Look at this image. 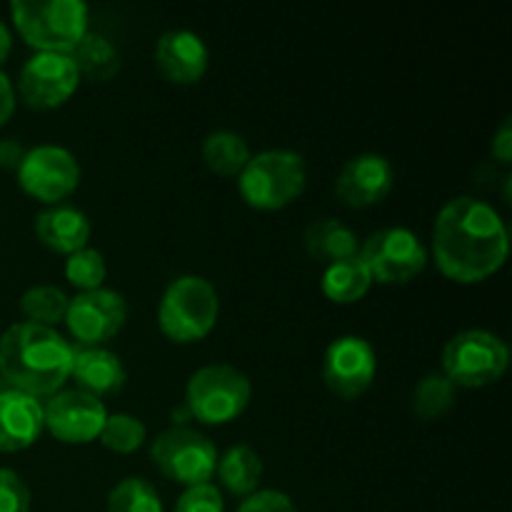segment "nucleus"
Returning <instances> with one entry per match:
<instances>
[{
	"label": "nucleus",
	"instance_id": "c756f323",
	"mask_svg": "<svg viewBox=\"0 0 512 512\" xmlns=\"http://www.w3.org/2000/svg\"><path fill=\"white\" fill-rule=\"evenodd\" d=\"M175 512H225L223 493L213 483L185 488L175 503Z\"/></svg>",
	"mask_w": 512,
	"mask_h": 512
},
{
	"label": "nucleus",
	"instance_id": "5701e85b",
	"mask_svg": "<svg viewBox=\"0 0 512 512\" xmlns=\"http://www.w3.org/2000/svg\"><path fill=\"white\" fill-rule=\"evenodd\" d=\"M203 163L210 173L220 175V178H238L243 168L250 160V145L248 140L233 130H215L203 140Z\"/></svg>",
	"mask_w": 512,
	"mask_h": 512
},
{
	"label": "nucleus",
	"instance_id": "72a5a7b5",
	"mask_svg": "<svg viewBox=\"0 0 512 512\" xmlns=\"http://www.w3.org/2000/svg\"><path fill=\"white\" fill-rule=\"evenodd\" d=\"M15 105H18V95H15L13 83H10L8 75L0 70V128L13 118Z\"/></svg>",
	"mask_w": 512,
	"mask_h": 512
},
{
	"label": "nucleus",
	"instance_id": "9d476101",
	"mask_svg": "<svg viewBox=\"0 0 512 512\" xmlns=\"http://www.w3.org/2000/svg\"><path fill=\"white\" fill-rule=\"evenodd\" d=\"M15 175L23 193L48 208L63 205V200L70 198L80 185L78 160L60 145H35L25 150Z\"/></svg>",
	"mask_w": 512,
	"mask_h": 512
},
{
	"label": "nucleus",
	"instance_id": "dca6fc26",
	"mask_svg": "<svg viewBox=\"0 0 512 512\" xmlns=\"http://www.w3.org/2000/svg\"><path fill=\"white\" fill-rule=\"evenodd\" d=\"M155 65L173 85H195L210 68V50L193 30H168L155 43Z\"/></svg>",
	"mask_w": 512,
	"mask_h": 512
},
{
	"label": "nucleus",
	"instance_id": "1a4fd4ad",
	"mask_svg": "<svg viewBox=\"0 0 512 512\" xmlns=\"http://www.w3.org/2000/svg\"><path fill=\"white\" fill-rule=\"evenodd\" d=\"M150 460L168 480L183 488H195L213 480L218 450L203 433L180 425L155 435L150 445Z\"/></svg>",
	"mask_w": 512,
	"mask_h": 512
},
{
	"label": "nucleus",
	"instance_id": "7c9ffc66",
	"mask_svg": "<svg viewBox=\"0 0 512 512\" xmlns=\"http://www.w3.org/2000/svg\"><path fill=\"white\" fill-rule=\"evenodd\" d=\"M30 490L15 470L0 468V512H28Z\"/></svg>",
	"mask_w": 512,
	"mask_h": 512
},
{
	"label": "nucleus",
	"instance_id": "f257e3e1",
	"mask_svg": "<svg viewBox=\"0 0 512 512\" xmlns=\"http://www.w3.org/2000/svg\"><path fill=\"white\" fill-rule=\"evenodd\" d=\"M508 253V228L493 205L460 195L440 208L433 225V260L448 280L483 283L503 268Z\"/></svg>",
	"mask_w": 512,
	"mask_h": 512
},
{
	"label": "nucleus",
	"instance_id": "9b49d317",
	"mask_svg": "<svg viewBox=\"0 0 512 512\" xmlns=\"http://www.w3.org/2000/svg\"><path fill=\"white\" fill-rule=\"evenodd\" d=\"M128 323V303L118 290L98 288L70 298L63 325L73 335L75 345L103 348Z\"/></svg>",
	"mask_w": 512,
	"mask_h": 512
},
{
	"label": "nucleus",
	"instance_id": "423d86ee",
	"mask_svg": "<svg viewBox=\"0 0 512 512\" xmlns=\"http://www.w3.org/2000/svg\"><path fill=\"white\" fill-rule=\"evenodd\" d=\"M253 383L243 370L225 363L205 365L185 385V408L203 425H228L248 410Z\"/></svg>",
	"mask_w": 512,
	"mask_h": 512
},
{
	"label": "nucleus",
	"instance_id": "39448f33",
	"mask_svg": "<svg viewBox=\"0 0 512 512\" xmlns=\"http://www.w3.org/2000/svg\"><path fill=\"white\" fill-rule=\"evenodd\" d=\"M220 315L215 285L203 275H180L158 303V328L170 343L190 345L213 333Z\"/></svg>",
	"mask_w": 512,
	"mask_h": 512
},
{
	"label": "nucleus",
	"instance_id": "7ed1b4c3",
	"mask_svg": "<svg viewBox=\"0 0 512 512\" xmlns=\"http://www.w3.org/2000/svg\"><path fill=\"white\" fill-rule=\"evenodd\" d=\"M10 15L25 45L38 53L70 55L90 30L83 0H15Z\"/></svg>",
	"mask_w": 512,
	"mask_h": 512
},
{
	"label": "nucleus",
	"instance_id": "a878e982",
	"mask_svg": "<svg viewBox=\"0 0 512 512\" xmlns=\"http://www.w3.org/2000/svg\"><path fill=\"white\" fill-rule=\"evenodd\" d=\"M70 298L55 285H33L20 298V313L25 315V323L45 325L55 328L65 320Z\"/></svg>",
	"mask_w": 512,
	"mask_h": 512
},
{
	"label": "nucleus",
	"instance_id": "aec40b11",
	"mask_svg": "<svg viewBox=\"0 0 512 512\" xmlns=\"http://www.w3.org/2000/svg\"><path fill=\"white\" fill-rule=\"evenodd\" d=\"M305 250L313 260L323 265L340 263L360 253V238L353 228L335 218H320L305 228Z\"/></svg>",
	"mask_w": 512,
	"mask_h": 512
},
{
	"label": "nucleus",
	"instance_id": "6ab92c4d",
	"mask_svg": "<svg viewBox=\"0 0 512 512\" xmlns=\"http://www.w3.org/2000/svg\"><path fill=\"white\" fill-rule=\"evenodd\" d=\"M90 220L73 205H50L35 218V238L40 245L58 255H73L88 248Z\"/></svg>",
	"mask_w": 512,
	"mask_h": 512
},
{
	"label": "nucleus",
	"instance_id": "cd10ccee",
	"mask_svg": "<svg viewBox=\"0 0 512 512\" xmlns=\"http://www.w3.org/2000/svg\"><path fill=\"white\" fill-rule=\"evenodd\" d=\"M105 512H163V500L145 478H123L110 490Z\"/></svg>",
	"mask_w": 512,
	"mask_h": 512
},
{
	"label": "nucleus",
	"instance_id": "393cba45",
	"mask_svg": "<svg viewBox=\"0 0 512 512\" xmlns=\"http://www.w3.org/2000/svg\"><path fill=\"white\" fill-rule=\"evenodd\" d=\"M455 398H458V388L443 373H430L415 383L410 408H413L415 418L433 423L453 410Z\"/></svg>",
	"mask_w": 512,
	"mask_h": 512
},
{
	"label": "nucleus",
	"instance_id": "c85d7f7f",
	"mask_svg": "<svg viewBox=\"0 0 512 512\" xmlns=\"http://www.w3.org/2000/svg\"><path fill=\"white\" fill-rule=\"evenodd\" d=\"M63 273L73 288H78L80 293H90V290L103 288L105 278H108V263L100 250L83 248L65 258Z\"/></svg>",
	"mask_w": 512,
	"mask_h": 512
},
{
	"label": "nucleus",
	"instance_id": "ddd939ff",
	"mask_svg": "<svg viewBox=\"0 0 512 512\" xmlns=\"http://www.w3.org/2000/svg\"><path fill=\"white\" fill-rule=\"evenodd\" d=\"M78 85L80 75L70 55L35 53L20 68L15 95L33 110H55L73 98Z\"/></svg>",
	"mask_w": 512,
	"mask_h": 512
},
{
	"label": "nucleus",
	"instance_id": "c9c22d12",
	"mask_svg": "<svg viewBox=\"0 0 512 512\" xmlns=\"http://www.w3.org/2000/svg\"><path fill=\"white\" fill-rule=\"evenodd\" d=\"M10 53H13V33H10L8 25L0 20V65L10 58Z\"/></svg>",
	"mask_w": 512,
	"mask_h": 512
},
{
	"label": "nucleus",
	"instance_id": "473e14b6",
	"mask_svg": "<svg viewBox=\"0 0 512 512\" xmlns=\"http://www.w3.org/2000/svg\"><path fill=\"white\" fill-rule=\"evenodd\" d=\"M493 158L500 165H510L512 160V125L510 120H503L498 133L493 135Z\"/></svg>",
	"mask_w": 512,
	"mask_h": 512
},
{
	"label": "nucleus",
	"instance_id": "bb28decb",
	"mask_svg": "<svg viewBox=\"0 0 512 512\" xmlns=\"http://www.w3.org/2000/svg\"><path fill=\"white\" fill-rule=\"evenodd\" d=\"M98 440L110 453L130 455L143 448L145 440H148V428H145L143 420L130 413H108Z\"/></svg>",
	"mask_w": 512,
	"mask_h": 512
},
{
	"label": "nucleus",
	"instance_id": "f8f14e48",
	"mask_svg": "<svg viewBox=\"0 0 512 512\" xmlns=\"http://www.w3.org/2000/svg\"><path fill=\"white\" fill-rule=\"evenodd\" d=\"M378 375L375 348L360 335H340L323 355V383L335 398L355 400L370 390Z\"/></svg>",
	"mask_w": 512,
	"mask_h": 512
},
{
	"label": "nucleus",
	"instance_id": "b1692460",
	"mask_svg": "<svg viewBox=\"0 0 512 512\" xmlns=\"http://www.w3.org/2000/svg\"><path fill=\"white\" fill-rule=\"evenodd\" d=\"M70 60L78 68L80 80L88 78L95 83H108L120 70V53L105 35L85 33V38L70 53Z\"/></svg>",
	"mask_w": 512,
	"mask_h": 512
},
{
	"label": "nucleus",
	"instance_id": "f03ea898",
	"mask_svg": "<svg viewBox=\"0 0 512 512\" xmlns=\"http://www.w3.org/2000/svg\"><path fill=\"white\" fill-rule=\"evenodd\" d=\"M73 370V345L55 328L15 323L0 335V378L30 398L60 393Z\"/></svg>",
	"mask_w": 512,
	"mask_h": 512
},
{
	"label": "nucleus",
	"instance_id": "2f4dec72",
	"mask_svg": "<svg viewBox=\"0 0 512 512\" xmlns=\"http://www.w3.org/2000/svg\"><path fill=\"white\" fill-rule=\"evenodd\" d=\"M238 512H300L293 498L280 490H258L240 503Z\"/></svg>",
	"mask_w": 512,
	"mask_h": 512
},
{
	"label": "nucleus",
	"instance_id": "0eeeda50",
	"mask_svg": "<svg viewBox=\"0 0 512 512\" xmlns=\"http://www.w3.org/2000/svg\"><path fill=\"white\" fill-rule=\"evenodd\" d=\"M510 365V350L490 330H463L443 348V375L455 388L480 390L495 385Z\"/></svg>",
	"mask_w": 512,
	"mask_h": 512
},
{
	"label": "nucleus",
	"instance_id": "f704fd0d",
	"mask_svg": "<svg viewBox=\"0 0 512 512\" xmlns=\"http://www.w3.org/2000/svg\"><path fill=\"white\" fill-rule=\"evenodd\" d=\"M23 155H25V148L18 143V140H0V168L18 170Z\"/></svg>",
	"mask_w": 512,
	"mask_h": 512
},
{
	"label": "nucleus",
	"instance_id": "2eb2a0df",
	"mask_svg": "<svg viewBox=\"0 0 512 512\" xmlns=\"http://www.w3.org/2000/svg\"><path fill=\"white\" fill-rule=\"evenodd\" d=\"M395 185V170L380 153H360L340 168L335 178V195L343 205L355 210L383 203Z\"/></svg>",
	"mask_w": 512,
	"mask_h": 512
},
{
	"label": "nucleus",
	"instance_id": "4468645a",
	"mask_svg": "<svg viewBox=\"0 0 512 512\" xmlns=\"http://www.w3.org/2000/svg\"><path fill=\"white\" fill-rule=\"evenodd\" d=\"M108 408L83 390H60L43 405L45 430L63 445H88L100 438Z\"/></svg>",
	"mask_w": 512,
	"mask_h": 512
},
{
	"label": "nucleus",
	"instance_id": "f3484780",
	"mask_svg": "<svg viewBox=\"0 0 512 512\" xmlns=\"http://www.w3.org/2000/svg\"><path fill=\"white\" fill-rule=\"evenodd\" d=\"M43 403L38 398L0 390V453H23L43 435Z\"/></svg>",
	"mask_w": 512,
	"mask_h": 512
},
{
	"label": "nucleus",
	"instance_id": "6e6552de",
	"mask_svg": "<svg viewBox=\"0 0 512 512\" xmlns=\"http://www.w3.org/2000/svg\"><path fill=\"white\" fill-rule=\"evenodd\" d=\"M358 258L373 283L405 285L428 268L430 250L418 233L408 228H383L360 243Z\"/></svg>",
	"mask_w": 512,
	"mask_h": 512
},
{
	"label": "nucleus",
	"instance_id": "4be33fe9",
	"mask_svg": "<svg viewBox=\"0 0 512 512\" xmlns=\"http://www.w3.org/2000/svg\"><path fill=\"white\" fill-rule=\"evenodd\" d=\"M370 288H373V278H370L368 268H365L358 255L340 260V263L325 265L323 278H320V290L335 305L360 303Z\"/></svg>",
	"mask_w": 512,
	"mask_h": 512
},
{
	"label": "nucleus",
	"instance_id": "412c9836",
	"mask_svg": "<svg viewBox=\"0 0 512 512\" xmlns=\"http://www.w3.org/2000/svg\"><path fill=\"white\" fill-rule=\"evenodd\" d=\"M215 475H218L220 485L230 495H235V498H248V495L260 490L263 460H260V455L250 445H233L223 455H218Z\"/></svg>",
	"mask_w": 512,
	"mask_h": 512
},
{
	"label": "nucleus",
	"instance_id": "a211bd4d",
	"mask_svg": "<svg viewBox=\"0 0 512 512\" xmlns=\"http://www.w3.org/2000/svg\"><path fill=\"white\" fill-rule=\"evenodd\" d=\"M70 378L75 380L78 390L103 400L123 390L125 380H128V370H125L123 360L113 350L105 348V345L103 348L73 345V370H70Z\"/></svg>",
	"mask_w": 512,
	"mask_h": 512
},
{
	"label": "nucleus",
	"instance_id": "20e7f679",
	"mask_svg": "<svg viewBox=\"0 0 512 512\" xmlns=\"http://www.w3.org/2000/svg\"><path fill=\"white\" fill-rule=\"evenodd\" d=\"M308 185V165L293 150H263L250 155L238 175V193L248 208L275 213L293 205Z\"/></svg>",
	"mask_w": 512,
	"mask_h": 512
}]
</instances>
